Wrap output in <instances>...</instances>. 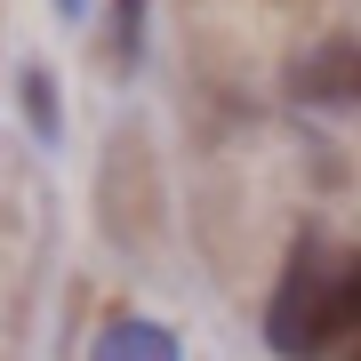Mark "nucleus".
<instances>
[{"mask_svg":"<svg viewBox=\"0 0 361 361\" xmlns=\"http://www.w3.org/2000/svg\"><path fill=\"white\" fill-rule=\"evenodd\" d=\"M353 313H361V265H353Z\"/></svg>","mask_w":361,"mask_h":361,"instance_id":"obj_3","label":"nucleus"},{"mask_svg":"<svg viewBox=\"0 0 361 361\" xmlns=\"http://www.w3.org/2000/svg\"><path fill=\"white\" fill-rule=\"evenodd\" d=\"M345 329H361V313H353V273H329L322 257V241H297V257L281 273V297H273V353H289V361H313V353H329Z\"/></svg>","mask_w":361,"mask_h":361,"instance_id":"obj_1","label":"nucleus"},{"mask_svg":"<svg viewBox=\"0 0 361 361\" xmlns=\"http://www.w3.org/2000/svg\"><path fill=\"white\" fill-rule=\"evenodd\" d=\"M353 361H361V353H353Z\"/></svg>","mask_w":361,"mask_h":361,"instance_id":"obj_4","label":"nucleus"},{"mask_svg":"<svg viewBox=\"0 0 361 361\" xmlns=\"http://www.w3.org/2000/svg\"><path fill=\"white\" fill-rule=\"evenodd\" d=\"M97 361H177V345H169L153 322H113L104 345H97Z\"/></svg>","mask_w":361,"mask_h":361,"instance_id":"obj_2","label":"nucleus"}]
</instances>
